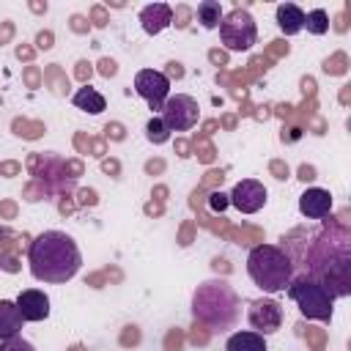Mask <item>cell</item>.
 <instances>
[{
    "label": "cell",
    "instance_id": "6da1fadb",
    "mask_svg": "<svg viewBox=\"0 0 351 351\" xmlns=\"http://www.w3.org/2000/svg\"><path fill=\"white\" fill-rule=\"evenodd\" d=\"M27 266L30 274L38 282H69L80 266H82V252L77 247V241L63 233V230H44L30 241L27 250Z\"/></svg>",
    "mask_w": 351,
    "mask_h": 351
},
{
    "label": "cell",
    "instance_id": "7a4b0ae2",
    "mask_svg": "<svg viewBox=\"0 0 351 351\" xmlns=\"http://www.w3.org/2000/svg\"><path fill=\"white\" fill-rule=\"evenodd\" d=\"M192 315L214 332L230 329L239 318V296L228 280H208L192 296Z\"/></svg>",
    "mask_w": 351,
    "mask_h": 351
},
{
    "label": "cell",
    "instance_id": "3957f363",
    "mask_svg": "<svg viewBox=\"0 0 351 351\" xmlns=\"http://www.w3.org/2000/svg\"><path fill=\"white\" fill-rule=\"evenodd\" d=\"M247 274L263 293H282L293 280V261L274 244H258L247 255Z\"/></svg>",
    "mask_w": 351,
    "mask_h": 351
},
{
    "label": "cell",
    "instance_id": "277c9868",
    "mask_svg": "<svg viewBox=\"0 0 351 351\" xmlns=\"http://www.w3.org/2000/svg\"><path fill=\"white\" fill-rule=\"evenodd\" d=\"M285 291L296 302V307L304 318H313V321H329L332 318V293L315 277H310V274L293 277Z\"/></svg>",
    "mask_w": 351,
    "mask_h": 351
},
{
    "label": "cell",
    "instance_id": "5b68a950",
    "mask_svg": "<svg viewBox=\"0 0 351 351\" xmlns=\"http://www.w3.org/2000/svg\"><path fill=\"white\" fill-rule=\"evenodd\" d=\"M219 38L230 52H247L258 41V25L247 8H233L219 22Z\"/></svg>",
    "mask_w": 351,
    "mask_h": 351
},
{
    "label": "cell",
    "instance_id": "8992f818",
    "mask_svg": "<svg viewBox=\"0 0 351 351\" xmlns=\"http://www.w3.org/2000/svg\"><path fill=\"white\" fill-rule=\"evenodd\" d=\"M159 112H162L159 118L165 121V126H167L170 132H189V129L197 123V118H200L197 101H195L192 96H186V93L167 96V101L162 104Z\"/></svg>",
    "mask_w": 351,
    "mask_h": 351
},
{
    "label": "cell",
    "instance_id": "52a82bcc",
    "mask_svg": "<svg viewBox=\"0 0 351 351\" xmlns=\"http://www.w3.org/2000/svg\"><path fill=\"white\" fill-rule=\"evenodd\" d=\"M134 90L148 101L151 110H162V104L170 96V80L156 69H143L134 77Z\"/></svg>",
    "mask_w": 351,
    "mask_h": 351
},
{
    "label": "cell",
    "instance_id": "ba28073f",
    "mask_svg": "<svg viewBox=\"0 0 351 351\" xmlns=\"http://www.w3.org/2000/svg\"><path fill=\"white\" fill-rule=\"evenodd\" d=\"M247 318H250L252 332L266 337V335H274L282 326V307L274 299H255V302H250Z\"/></svg>",
    "mask_w": 351,
    "mask_h": 351
},
{
    "label": "cell",
    "instance_id": "9c48e42d",
    "mask_svg": "<svg viewBox=\"0 0 351 351\" xmlns=\"http://www.w3.org/2000/svg\"><path fill=\"white\" fill-rule=\"evenodd\" d=\"M228 203L233 208H239L241 214H255V211H261L266 206V186L261 181H255V178H244L230 189Z\"/></svg>",
    "mask_w": 351,
    "mask_h": 351
},
{
    "label": "cell",
    "instance_id": "30bf717a",
    "mask_svg": "<svg viewBox=\"0 0 351 351\" xmlns=\"http://www.w3.org/2000/svg\"><path fill=\"white\" fill-rule=\"evenodd\" d=\"M299 211L302 217L307 219H324L332 214V195L329 189H321V186H310L299 195Z\"/></svg>",
    "mask_w": 351,
    "mask_h": 351
},
{
    "label": "cell",
    "instance_id": "8fae6325",
    "mask_svg": "<svg viewBox=\"0 0 351 351\" xmlns=\"http://www.w3.org/2000/svg\"><path fill=\"white\" fill-rule=\"evenodd\" d=\"M16 307H19L25 321H44L49 315V296L44 291L27 288L16 296Z\"/></svg>",
    "mask_w": 351,
    "mask_h": 351
},
{
    "label": "cell",
    "instance_id": "7c38bea8",
    "mask_svg": "<svg viewBox=\"0 0 351 351\" xmlns=\"http://www.w3.org/2000/svg\"><path fill=\"white\" fill-rule=\"evenodd\" d=\"M170 22H173V11H170L167 3H151V5H145V8L140 11V25H143V30H145L148 36L162 33Z\"/></svg>",
    "mask_w": 351,
    "mask_h": 351
},
{
    "label": "cell",
    "instance_id": "4fadbf2b",
    "mask_svg": "<svg viewBox=\"0 0 351 351\" xmlns=\"http://www.w3.org/2000/svg\"><path fill=\"white\" fill-rule=\"evenodd\" d=\"M25 326V318L16 307V302H8V299H0V340H11V337H19Z\"/></svg>",
    "mask_w": 351,
    "mask_h": 351
},
{
    "label": "cell",
    "instance_id": "5bb4252c",
    "mask_svg": "<svg viewBox=\"0 0 351 351\" xmlns=\"http://www.w3.org/2000/svg\"><path fill=\"white\" fill-rule=\"evenodd\" d=\"M277 27L285 36H296L304 27V11L296 3H280L277 5Z\"/></svg>",
    "mask_w": 351,
    "mask_h": 351
},
{
    "label": "cell",
    "instance_id": "9a60e30c",
    "mask_svg": "<svg viewBox=\"0 0 351 351\" xmlns=\"http://www.w3.org/2000/svg\"><path fill=\"white\" fill-rule=\"evenodd\" d=\"M225 351H269V348H266L263 335L247 329V332H233L225 343Z\"/></svg>",
    "mask_w": 351,
    "mask_h": 351
},
{
    "label": "cell",
    "instance_id": "2e32d148",
    "mask_svg": "<svg viewBox=\"0 0 351 351\" xmlns=\"http://www.w3.org/2000/svg\"><path fill=\"white\" fill-rule=\"evenodd\" d=\"M71 101H74L77 110H85V112H90V115H99V112H104V107H107L104 96H101L96 88H80V90L71 96Z\"/></svg>",
    "mask_w": 351,
    "mask_h": 351
},
{
    "label": "cell",
    "instance_id": "e0dca14e",
    "mask_svg": "<svg viewBox=\"0 0 351 351\" xmlns=\"http://www.w3.org/2000/svg\"><path fill=\"white\" fill-rule=\"evenodd\" d=\"M222 16H225V11H222V5H219L217 0H203V3H197V22H200L206 30L219 27Z\"/></svg>",
    "mask_w": 351,
    "mask_h": 351
},
{
    "label": "cell",
    "instance_id": "ac0fdd59",
    "mask_svg": "<svg viewBox=\"0 0 351 351\" xmlns=\"http://www.w3.org/2000/svg\"><path fill=\"white\" fill-rule=\"evenodd\" d=\"M304 27L313 36H324L329 30V14L324 8H313L310 14H304Z\"/></svg>",
    "mask_w": 351,
    "mask_h": 351
},
{
    "label": "cell",
    "instance_id": "d6986e66",
    "mask_svg": "<svg viewBox=\"0 0 351 351\" xmlns=\"http://www.w3.org/2000/svg\"><path fill=\"white\" fill-rule=\"evenodd\" d=\"M145 134H148V140L156 143V145H162V143L170 140V129L165 126V121H162L159 115H154V118L145 123Z\"/></svg>",
    "mask_w": 351,
    "mask_h": 351
},
{
    "label": "cell",
    "instance_id": "ffe728a7",
    "mask_svg": "<svg viewBox=\"0 0 351 351\" xmlns=\"http://www.w3.org/2000/svg\"><path fill=\"white\" fill-rule=\"evenodd\" d=\"M0 351H36V348H33V343H27L25 337H11V340H5V343L0 346Z\"/></svg>",
    "mask_w": 351,
    "mask_h": 351
},
{
    "label": "cell",
    "instance_id": "44dd1931",
    "mask_svg": "<svg viewBox=\"0 0 351 351\" xmlns=\"http://www.w3.org/2000/svg\"><path fill=\"white\" fill-rule=\"evenodd\" d=\"M208 208L211 211H225L228 208V195L225 192H211L208 195Z\"/></svg>",
    "mask_w": 351,
    "mask_h": 351
}]
</instances>
